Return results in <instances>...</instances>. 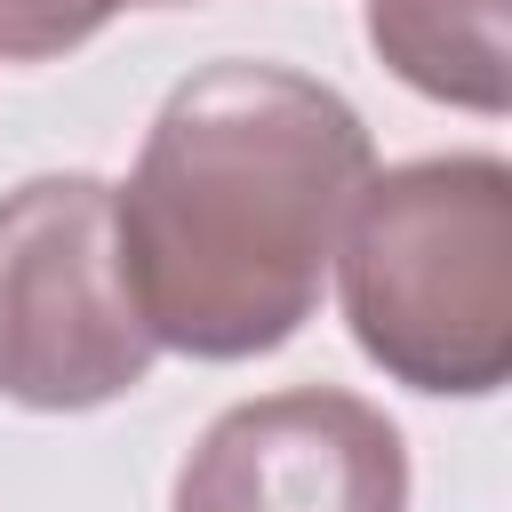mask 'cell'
I'll use <instances>...</instances> for the list:
<instances>
[{
  "label": "cell",
  "mask_w": 512,
  "mask_h": 512,
  "mask_svg": "<svg viewBox=\"0 0 512 512\" xmlns=\"http://www.w3.org/2000/svg\"><path fill=\"white\" fill-rule=\"evenodd\" d=\"M368 176L376 144L344 88L264 56L184 72L128 184H112L120 264L152 344L184 360L280 352L320 312Z\"/></svg>",
  "instance_id": "cell-1"
},
{
  "label": "cell",
  "mask_w": 512,
  "mask_h": 512,
  "mask_svg": "<svg viewBox=\"0 0 512 512\" xmlns=\"http://www.w3.org/2000/svg\"><path fill=\"white\" fill-rule=\"evenodd\" d=\"M344 328L368 368L432 400H488L512 376V168L424 152L360 184L336 240Z\"/></svg>",
  "instance_id": "cell-2"
},
{
  "label": "cell",
  "mask_w": 512,
  "mask_h": 512,
  "mask_svg": "<svg viewBox=\"0 0 512 512\" xmlns=\"http://www.w3.org/2000/svg\"><path fill=\"white\" fill-rule=\"evenodd\" d=\"M160 344L136 312L112 184L88 168L0 192V400L80 416L152 376Z\"/></svg>",
  "instance_id": "cell-3"
},
{
  "label": "cell",
  "mask_w": 512,
  "mask_h": 512,
  "mask_svg": "<svg viewBox=\"0 0 512 512\" xmlns=\"http://www.w3.org/2000/svg\"><path fill=\"white\" fill-rule=\"evenodd\" d=\"M168 512H408V440L336 384L256 392L192 440Z\"/></svg>",
  "instance_id": "cell-4"
},
{
  "label": "cell",
  "mask_w": 512,
  "mask_h": 512,
  "mask_svg": "<svg viewBox=\"0 0 512 512\" xmlns=\"http://www.w3.org/2000/svg\"><path fill=\"white\" fill-rule=\"evenodd\" d=\"M368 48L432 104L480 120L512 104L504 0H368Z\"/></svg>",
  "instance_id": "cell-5"
},
{
  "label": "cell",
  "mask_w": 512,
  "mask_h": 512,
  "mask_svg": "<svg viewBox=\"0 0 512 512\" xmlns=\"http://www.w3.org/2000/svg\"><path fill=\"white\" fill-rule=\"evenodd\" d=\"M112 16L96 0H0V64H48L96 40Z\"/></svg>",
  "instance_id": "cell-6"
},
{
  "label": "cell",
  "mask_w": 512,
  "mask_h": 512,
  "mask_svg": "<svg viewBox=\"0 0 512 512\" xmlns=\"http://www.w3.org/2000/svg\"><path fill=\"white\" fill-rule=\"evenodd\" d=\"M104 16H120V8H200V0H96Z\"/></svg>",
  "instance_id": "cell-7"
}]
</instances>
